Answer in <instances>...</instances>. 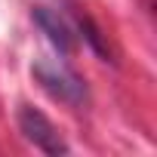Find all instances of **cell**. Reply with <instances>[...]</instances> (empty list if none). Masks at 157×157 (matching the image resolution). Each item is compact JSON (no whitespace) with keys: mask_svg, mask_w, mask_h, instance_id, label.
<instances>
[{"mask_svg":"<svg viewBox=\"0 0 157 157\" xmlns=\"http://www.w3.org/2000/svg\"><path fill=\"white\" fill-rule=\"evenodd\" d=\"M34 77H37V83H40L52 99H59L62 105L77 108V105L86 102V86H83V80H80L68 65H62V62H46V59L37 62V65H34Z\"/></svg>","mask_w":157,"mask_h":157,"instance_id":"obj_1","label":"cell"},{"mask_svg":"<svg viewBox=\"0 0 157 157\" xmlns=\"http://www.w3.org/2000/svg\"><path fill=\"white\" fill-rule=\"evenodd\" d=\"M19 129H22V132H25V139H28V142H34L43 154H68L65 139H62V136H59V129L49 123V117H46V114H40L37 108L22 105V111H19Z\"/></svg>","mask_w":157,"mask_h":157,"instance_id":"obj_2","label":"cell"},{"mask_svg":"<svg viewBox=\"0 0 157 157\" xmlns=\"http://www.w3.org/2000/svg\"><path fill=\"white\" fill-rule=\"evenodd\" d=\"M34 22L40 25V31L49 37V43L62 52V56H68L71 49H74V34H71V28L59 19V13H52V10H46V6H34Z\"/></svg>","mask_w":157,"mask_h":157,"instance_id":"obj_3","label":"cell"}]
</instances>
